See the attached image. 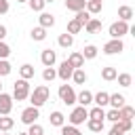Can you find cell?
Listing matches in <instances>:
<instances>
[{"instance_id": "cell-1", "label": "cell", "mask_w": 135, "mask_h": 135, "mask_svg": "<svg viewBox=\"0 0 135 135\" xmlns=\"http://www.w3.org/2000/svg\"><path fill=\"white\" fill-rule=\"evenodd\" d=\"M51 97V91L46 84H40V86H34V91H30V101L34 108H42Z\"/></svg>"}, {"instance_id": "cell-2", "label": "cell", "mask_w": 135, "mask_h": 135, "mask_svg": "<svg viewBox=\"0 0 135 135\" xmlns=\"http://www.w3.org/2000/svg\"><path fill=\"white\" fill-rule=\"evenodd\" d=\"M30 82L27 80H23V78H19L15 84H13V99H17V101H23V99H27L30 97Z\"/></svg>"}, {"instance_id": "cell-3", "label": "cell", "mask_w": 135, "mask_h": 135, "mask_svg": "<svg viewBox=\"0 0 135 135\" xmlns=\"http://www.w3.org/2000/svg\"><path fill=\"white\" fill-rule=\"evenodd\" d=\"M86 118H89V110H86L84 105H78V108H74V110H72V114L68 116L70 124H74V127H78V124H84V122H86Z\"/></svg>"}, {"instance_id": "cell-4", "label": "cell", "mask_w": 135, "mask_h": 135, "mask_svg": "<svg viewBox=\"0 0 135 135\" xmlns=\"http://www.w3.org/2000/svg\"><path fill=\"white\" fill-rule=\"evenodd\" d=\"M57 95H59V99H61L65 105H74V103H76V91H74L70 84H61L59 91H57Z\"/></svg>"}, {"instance_id": "cell-5", "label": "cell", "mask_w": 135, "mask_h": 135, "mask_svg": "<svg viewBox=\"0 0 135 135\" xmlns=\"http://www.w3.org/2000/svg\"><path fill=\"white\" fill-rule=\"evenodd\" d=\"M108 34L112 36V38H122L124 34H129V21H114L112 25H110V30H108Z\"/></svg>"}, {"instance_id": "cell-6", "label": "cell", "mask_w": 135, "mask_h": 135, "mask_svg": "<svg viewBox=\"0 0 135 135\" xmlns=\"http://www.w3.org/2000/svg\"><path fill=\"white\" fill-rule=\"evenodd\" d=\"M122 51H124L122 38H112L110 42L103 44V55H118V53H122Z\"/></svg>"}, {"instance_id": "cell-7", "label": "cell", "mask_w": 135, "mask_h": 135, "mask_svg": "<svg viewBox=\"0 0 135 135\" xmlns=\"http://www.w3.org/2000/svg\"><path fill=\"white\" fill-rule=\"evenodd\" d=\"M38 118H40V108L30 105V108H25V110L21 112V122H23V124H32V122H36Z\"/></svg>"}, {"instance_id": "cell-8", "label": "cell", "mask_w": 135, "mask_h": 135, "mask_svg": "<svg viewBox=\"0 0 135 135\" xmlns=\"http://www.w3.org/2000/svg\"><path fill=\"white\" fill-rule=\"evenodd\" d=\"M11 110H13V95L2 91L0 93V114L6 116V114H11Z\"/></svg>"}, {"instance_id": "cell-9", "label": "cell", "mask_w": 135, "mask_h": 135, "mask_svg": "<svg viewBox=\"0 0 135 135\" xmlns=\"http://www.w3.org/2000/svg\"><path fill=\"white\" fill-rule=\"evenodd\" d=\"M40 61H42L44 68H51V65H55V61H57V53H55L53 49H44V51L40 53Z\"/></svg>"}, {"instance_id": "cell-10", "label": "cell", "mask_w": 135, "mask_h": 135, "mask_svg": "<svg viewBox=\"0 0 135 135\" xmlns=\"http://www.w3.org/2000/svg\"><path fill=\"white\" fill-rule=\"evenodd\" d=\"M72 72H74V68L68 63V59L65 61H61V65H59V70H57V76L63 80V82H68L70 78H72Z\"/></svg>"}, {"instance_id": "cell-11", "label": "cell", "mask_w": 135, "mask_h": 135, "mask_svg": "<svg viewBox=\"0 0 135 135\" xmlns=\"http://www.w3.org/2000/svg\"><path fill=\"white\" fill-rule=\"evenodd\" d=\"M84 30H86V34H97V32L101 30V19H97V17H91V19L84 23Z\"/></svg>"}, {"instance_id": "cell-12", "label": "cell", "mask_w": 135, "mask_h": 135, "mask_svg": "<svg viewBox=\"0 0 135 135\" xmlns=\"http://www.w3.org/2000/svg\"><path fill=\"white\" fill-rule=\"evenodd\" d=\"M76 103H80V105H84V108H86V105H91V103H93V93H91V91H86V89H84V91H80V93L76 95Z\"/></svg>"}, {"instance_id": "cell-13", "label": "cell", "mask_w": 135, "mask_h": 135, "mask_svg": "<svg viewBox=\"0 0 135 135\" xmlns=\"http://www.w3.org/2000/svg\"><path fill=\"white\" fill-rule=\"evenodd\" d=\"M101 8H103V2H99V0H86V4H84V11L91 15L101 13Z\"/></svg>"}, {"instance_id": "cell-14", "label": "cell", "mask_w": 135, "mask_h": 135, "mask_svg": "<svg viewBox=\"0 0 135 135\" xmlns=\"http://www.w3.org/2000/svg\"><path fill=\"white\" fill-rule=\"evenodd\" d=\"M38 21H40V27H44V30H49V27H53L55 25V17L51 15V13H40V17H38Z\"/></svg>"}, {"instance_id": "cell-15", "label": "cell", "mask_w": 135, "mask_h": 135, "mask_svg": "<svg viewBox=\"0 0 135 135\" xmlns=\"http://www.w3.org/2000/svg\"><path fill=\"white\" fill-rule=\"evenodd\" d=\"M68 63H70L74 70H76V68H82V65H84V57H82V53H76V51H74V53H70Z\"/></svg>"}, {"instance_id": "cell-16", "label": "cell", "mask_w": 135, "mask_h": 135, "mask_svg": "<svg viewBox=\"0 0 135 135\" xmlns=\"http://www.w3.org/2000/svg\"><path fill=\"white\" fill-rule=\"evenodd\" d=\"M124 95H120V93H112L110 95V99H108V105H112V108H116V110H120L122 105H124Z\"/></svg>"}, {"instance_id": "cell-17", "label": "cell", "mask_w": 135, "mask_h": 135, "mask_svg": "<svg viewBox=\"0 0 135 135\" xmlns=\"http://www.w3.org/2000/svg\"><path fill=\"white\" fill-rule=\"evenodd\" d=\"M34 74H36V70H34V65H32V63H23V65L19 68V76H21L23 80L34 78Z\"/></svg>"}, {"instance_id": "cell-18", "label": "cell", "mask_w": 135, "mask_h": 135, "mask_svg": "<svg viewBox=\"0 0 135 135\" xmlns=\"http://www.w3.org/2000/svg\"><path fill=\"white\" fill-rule=\"evenodd\" d=\"M86 127H89L91 133H101L103 131V120H99V118H86Z\"/></svg>"}, {"instance_id": "cell-19", "label": "cell", "mask_w": 135, "mask_h": 135, "mask_svg": "<svg viewBox=\"0 0 135 135\" xmlns=\"http://www.w3.org/2000/svg\"><path fill=\"white\" fill-rule=\"evenodd\" d=\"M84 4H86V0H65V8L68 11H74V13L84 11Z\"/></svg>"}, {"instance_id": "cell-20", "label": "cell", "mask_w": 135, "mask_h": 135, "mask_svg": "<svg viewBox=\"0 0 135 135\" xmlns=\"http://www.w3.org/2000/svg\"><path fill=\"white\" fill-rule=\"evenodd\" d=\"M57 44H59V46H61V49H70V46H72V44H74V36H72V34H68V32H65V34H61V36H59V38H57Z\"/></svg>"}, {"instance_id": "cell-21", "label": "cell", "mask_w": 135, "mask_h": 135, "mask_svg": "<svg viewBox=\"0 0 135 135\" xmlns=\"http://www.w3.org/2000/svg\"><path fill=\"white\" fill-rule=\"evenodd\" d=\"M116 74H118V70H116V68H112V65L101 68V78H103V80H108V82L116 80Z\"/></svg>"}, {"instance_id": "cell-22", "label": "cell", "mask_w": 135, "mask_h": 135, "mask_svg": "<svg viewBox=\"0 0 135 135\" xmlns=\"http://www.w3.org/2000/svg\"><path fill=\"white\" fill-rule=\"evenodd\" d=\"M86 78H89V76H86V72H84L82 68H76V70L72 72V80H74L76 84H84Z\"/></svg>"}, {"instance_id": "cell-23", "label": "cell", "mask_w": 135, "mask_h": 135, "mask_svg": "<svg viewBox=\"0 0 135 135\" xmlns=\"http://www.w3.org/2000/svg\"><path fill=\"white\" fill-rule=\"evenodd\" d=\"M108 99H110V93H105V91H99L97 95H93V103H97L99 108H105Z\"/></svg>"}, {"instance_id": "cell-24", "label": "cell", "mask_w": 135, "mask_h": 135, "mask_svg": "<svg viewBox=\"0 0 135 135\" xmlns=\"http://www.w3.org/2000/svg\"><path fill=\"white\" fill-rule=\"evenodd\" d=\"M49 120H51V124L53 127H61V124H65V116L59 112V110H55V112H51V116H49Z\"/></svg>"}, {"instance_id": "cell-25", "label": "cell", "mask_w": 135, "mask_h": 135, "mask_svg": "<svg viewBox=\"0 0 135 135\" xmlns=\"http://www.w3.org/2000/svg\"><path fill=\"white\" fill-rule=\"evenodd\" d=\"M118 17H120V21H129V19H133V8L127 6V4L118 6Z\"/></svg>"}, {"instance_id": "cell-26", "label": "cell", "mask_w": 135, "mask_h": 135, "mask_svg": "<svg viewBox=\"0 0 135 135\" xmlns=\"http://www.w3.org/2000/svg\"><path fill=\"white\" fill-rule=\"evenodd\" d=\"M97 53H99V51H97L95 44H86V46L82 49V57H84V59H95Z\"/></svg>"}, {"instance_id": "cell-27", "label": "cell", "mask_w": 135, "mask_h": 135, "mask_svg": "<svg viewBox=\"0 0 135 135\" xmlns=\"http://www.w3.org/2000/svg\"><path fill=\"white\" fill-rule=\"evenodd\" d=\"M13 127H15V120H13V118H11L8 114L0 118V131H2V133H4V131H11Z\"/></svg>"}, {"instance_id": "cell-28", "label": "cell", "mask_w": 135, "mask_h": 135, "mask_svg": "<svg viewBox=\"0 0 135 135\" xmlns=\"http://www.w3.org/2000/svg\"><path fill=\"white\" fill-rule=\"evenodd\" d=\"M44 38H46V30H44V27H40V25H38V27H34V30H32V40L42 42Z\"/></svg>"}, {"instance_id": "cell-29", "label": "cell", "mask_w": 135, "mask_h": 135, "mask_svg": "<svg viewBox=\"0 0 135 135\" xmlns=\"http://www.w3.org/2000/svg\"><path fill=\"white\" fill-rule=\"evenodd\" d=\"M116 80H118V84L120 86H131V82H133V76L131 74H116Z\"/></svg>"}, {"instance_id": "cell-30", "label": "cell", "mask_w": 135, "mask_h": 135, "mask_svg": "<svg viewBox=\"0 0 135 135\" xmlns=\"http://www.w3.org/2000/svg\"><path fill=\"white\" fill-rule=\"evenodd\" d=\"M59 129H61V135H82L78 131V127H74V124H61Z\"/></svg>"}, {"instance_id": "cell-31", "label": "cell", "mask_w": 135, "mask_h": 135, "mask_svg": "<svg viewBox=\"0 0 135 135\" xmlns=\"http://www.w3.org/2000/svg\"><path fill=\"white\" fill-rule=\"evenodd\" d=\"M118 112H120V118H129V120H131V118L135 116V108H131V105H127V103H124Z\"/></svg>"}, {"instance_id": "cell-32", "label": "cell", "mask_w": 135, "mask_h": 135, "mask_svg": "<svg viewBox=\"0 0 135 135\" xmlns=\"http://www.w3.org/2000/svg\"><path fill=\"white\" fill-rule=\"evenodd\" d=\"M91 17H93V15H91V13H86V11H78V13H76V17H74V19H76V21H78V23H80V25H82V27H84V23H86V21H89V19H91Z\"/></svg>"}, {"instance_id": "cell-33", "label": "cell", "mask_w": 135, "mask_h": 135, "mask_svg": "<svg viewBox=\"0 0 135 135\" xmlns=\"http://www.w3.org/2000/svg\"><path fill=\"white\" fill-rule=\"evenodd\" d=\"M42 78L46 80V82H51V80H55L57 78V70L51 65V68H44V72H42Z\"/></svg>"}, {"instance_id": "cell-34", "label": "cell", "mask_w": 135, "mask_h": 135, "mask_svg": "<svg viewBox=\"0 0 135 135\" xmlns=\"http://www.w3.org/2000/svg\"><path fill=\"white\" fill-rule=\"evenodd\" d=\"M89 118H99V120H103V118H105V112H103V108L95 105L93 110H89Z\"/></svg>"}, {"instance_id": "cell-35", "label": "cell", "mask_w": 135, "mask_h": 135, "mask_svg": "<svg viewBox=\"0 0 135 135\" xmlns=\"http://www.w3.org/2000/svg\"><path fill=\"white\" fill-rule=\"evenodd\" d=\"M27 4H30V8L32 11H36V13H42L44 11V0H27Z\"/></svg>"}, {"instance_id": "cell-36", "label": "cell", "mask_w": 135, "mask_h": 135, "mask_svg": "<svg viewBox=\"0 0 135 135\" xmlns=\"http://www.w3.org/2000/svg\"><path fill=\"white\" fill-rule=\"evenodd\" d=\"M103 120H110V122H118L120 120V112L116 110V108H112L110 112H105V118Z\"/></svg>"}, {"instance_id": "cell-37", "label": "cell", "mask_w": 135, "mask_h": 135, "mask_svg": "<svg viewBox=\"0 0 135 135\" xmlns=\"http://www.w3.org/2000/svg\"><path fill=\"white\" fill-rule=\"evenodd\" d=\"M80 30H82V25H80L76 19H72V21L68 23V34H72V36H74V34H78Z\"/></svg>"}, {"instance_id": "cell-38", "label": "cell", "mask_w": 135, "mask_h": 135, "mask_svg": "<svg viewBox=\"0 0 135 135\" xmlns=\"http://www.w3.org/2000/svg\"><path fill=\"white\" fill-rule=\"evenodd\" d=\"M30 127V135H44V129H42V124H38V122H32V124H27Z\"/></svg>"}, {"instance_id": "cell-39", "label": "cell", "mask_w": 135, "mask_h": 135, "mask_svg": "<svg viewBox=\"0 0 135 135\" xmlns=\"http://www.w3.org/2000/svg\"><path fill=\"white\" fill-rule=\"evenodd\" d=\"M11 70H13V68H11V63H8L6 59H0V78H2V76H8V74H11Z\"/></svg>"}, {"instance_id": "cell-40", "label": "cell", "mask_w": 135, "mask_h": 135, "mask_svg": "<svg viewBox=\"0 0 135 135\" xmlns=\"http://www.w3.org/2000/svg\"><path fill=\"white\" fill-rule=\"evenodd\" d=\"M8 55H11V46L4 40H0V59H6Z\"/></svg>"}, {"instance_id": "cell-41", "label": "cell", "mask_w": 135, "mask_h": 135, "mask_svg": "<svg viewBox=\"0 0 135 135\" xmlns=\"http://www.w3.org/2000/svg\"><path fill=\"white\" fill-rule=\"evenodd\" d=\"M110 135H124V131H122V127L118 122H114V127L110 129Z\"/></svg>"}, {"instance_id": "cell-42", "label": "cell", "mask_w": 135, "mask_h": 135, "mask_svg": "<svg viewBox=\"0 0 135 135\" xmlns=\"http://www.w3.org/2000/svg\"><path fill=\"white\" fill-rule=\"evenodd\" d=\"M8 0H0V15H4V13H8Z\"/></svg>"}, {"instance_id": "cell-43", "label": "cell", "mask_w": 135, "mask_h": 135, "mask_svg": "<svg viewBox=\"0 0 135 135\" xmlns=\"http://www.w3.org/2000/svg\"><path fill=\"white\" fill-rule=\"evenodd\" d=\"M6 34H8V30H6L4 25H0V40H4V38H6Z\"/></svg>"}, {"instance_id": "cell-44", "label": "cell", "mask_w": 135, "mask_h": 135, "mask_svg": "<svg viewBox=\"0 0 135 135\" xmlns=\"http://www.w3.org/2000/svg\"><path fill=\"white\" fill-rule=\"evenodd\" d=\"M44 2H46V4H49V2H55V0H44Z\"/></svg>"}, {"instance_id": "cell-45", "label": "cell", "mask_w": 135, "mask_h": 135, "mask_svg": "<svg viewBox=\"0 0 135 135\" xmlns=\"http://www.w3.org/2000/svg\"><path fill=\"white\" fill-rule=\"evenodd\" d=\"M2 135H11V133H8V131H4V133H2Z\"/></svg>"}, {"instance_id": "cell-46", "label": "cell", "mask_w": 135, "mask_h": 135, "mask_svg": "<svg viewBox=\"0 0 135 135\" xmlns=\"http://www.w3.org/2000/svg\"><path fill=\"white\" fill-rule=\"evenodd\" d=\"M19 135H30V133H19Z\"/></svg>"}, {"instance_id": "cell-47", "label": "cell", "mask_w": 135, "mask_h": 135, "mask_svg": "<svg viewBox=\"0 0 135 135\" xmlns=\"http://www.w3.org/2000/svg\"><path fill=\"white\" fill-rule=\"evenodd\" d=\"M0 93H2V82H0Z\"/></svg>"}, {"instance_id": "cell-48", "label": "cell", "mask_w": 135, "mask_h": 135, "mask_svg": "<svg viewBox=\"0 0 135 135\" xmlns=\"http://www.w3.org/2000/svg\"><path fill=\"white\" fill-rule=\"evenodd\" d=\"M17 2H27V0H17Z\"/></svg>"}, {"instance_id": "cell-49", "label": "cell", "mask_w": 135, "mask_h": 135, "mask_svg": "<svg viewBox=\"0 0 135 135\" xmlns=\"http://www.w3.org/2000/svg\"><path fill=\"white\" fill-rule=\"evenodd\" d=\"M99 2H103V0H99Z\"/></svg>"}]
</instances>
